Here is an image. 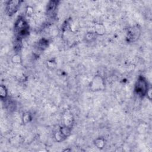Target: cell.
<instances>
[{
  "mask_svg": "<svg viewBox=\"0 0 152 152\" xmlns=\"http://www.w3.org/2000/svg\"><path fill=\"white\" fill-rule=\"evenodd\" d=\"M140 34V30L138 27H132L128 33V39L129 40L134 41L138 37Z\"/></svg>",
  "mask_w": 152,
  "mask_h": 152,
  "instance_id": "277c9868",
  "label": "cell"
},
{
  "mask_svg": "<svg viewBox=\"0 0 152 152\" xmlns=\"http://www.w3.org/2000/svg\"><path fill=\"white\" fill-rule=\"evenodd\" d=\"M135 91L140 96H144L148 91V83L143 77H139L135 85Z\"/></svg>",
  "mask_w": 152,
  "mask_h": 152,
  "instance_id": "7a4b0ae2",
  "label": "cell"
},
{
  "mask_svg": "<svg viewBox=\"0 0 152 152\" xmlns=\"http://www.w3.org/2000/svg\"><path fill=\"white\" fill-rule=\"evenodd\" d=\"M20 5V1H8L6 4V11L8 14L12 15L15 13Z\"/></svg>",
  "mask_w": 152,
  "mask_h": 152,
  "instance_id": "3957f363",
  "label": "cell"
},
{
  "mask_svg": "<svg viewBox=\"0 0 152 152\" xmlns=\"http://www.w3.org/2000/svg\"><path fill=\"white\" fill-rule=\"evenodd\" d=\"M14 30L18 39H20L28 33V26L23 18H18L15 24Z\"/></svg>",
  "mask_w": 152,
  "mask_h": 152,
  "instance_id": "6da1fadb",
  "label": "cell"
},
{
  "mask_svg": "<svg viewBox=\"0 0 152 152\" xmlns=\"http://www.w3.org/2000/svg\"><path fill=\"white\" fill-rule=\"evenodd\" d=\"M57 5H58L57 1H50L48 5V8H47L48 13L49 15H53L55 14L56 9L57 7Z\"/></svg>",
  "mask_w": 152,
  "mask_h": 152,
  "instance_id": "5b68a950",
  "label": "cell"
},
{
  "mask_svg": "<svg viewBox=\"0 0 152 152\" xmlns=\"http://www.w3.org/2000/svg\"><path fill=\"white\" fill-rule=\"evenodd\" d=\"M0 91H1V99L5 98L6 97V96H7V91H6L5 87H3L2 86H1V90H0Z\"/></svg>",
  "mask_w": 152,
  "mask_h": 152,
  "instance_id": "8992f818",
  "label": "cell"
}]
</instances>
